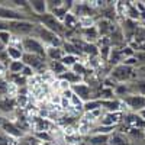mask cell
<instances>
[{
    "mask_svg": "<svg viewBox=\"0 0 145 145\" xmlns=\"http://www.w3.org/2000/svg\"><path fill=\"white\" fill-rule=\"evenodd\" d=\"M58 80H64V81H67L70 86H74V84H78V83L84 81L83 77H80L78 74H76V72H72L71 70H68L67 72H64L61 77H58Z\"/></svg>",
    "mask_w": 145,
    "mask_h": 145,
    "instance_id": "d6986e66",
    "label": "cell"
},
{
    "mask_svg": "<svg viewBox=\"0 0 145 145\" xmlns=\"http://www.w3.org/2000/svg\"><path fill=\"white\" fill-rule=\"evenodd\" d=\"M67 71H68V68L61 61H48V72H50L51 76H54L55 78L61 77Z\"/></svg>",
    "mask_w": 145,
    "mask_h": 145,
    "instance_id": "e0dca14e",
    "label": "cell"
},
{
    "mask_svg": "<svg viewBox=\"0 0 145 145\" xmlns=\"http://www.w3.org/2000/svg\"><path fill=\"white\" fill-rule=\"evenodd\" d=\"M102 109L106 113H115V112H125V105L120 99H112V100H100Z\"/></svg>",
    "mask_w": 145,
    "mask_h": 145,
    "instance_id": "5bb4252c",
    "label": "cell"
},
{
    "mask_svg": "<svg viewBox=\"0 0 145 145\" xmlns=\"http://www.w3.org/2000/svg\"><path fill=\"white\" fill-rule=\"evenodd\" d=\"M65 52L63 46H46V59L48 61H61Z\"/></svg>",
    "mask_w": 145,
    "mask_h": 145,
    "instance_id": "ac0fdd59",
    "label": "cell"
},
{
    "mask_svg": "<svg viewBox=\"0 0 145 145\" xmlns=\"http://www.w3.org/2000/svg\"><path fill=\"white\" fill-rule=\"evenodd\" d=\"M29 7L33 16H42L48 13L46 0H29Z\"/></svg>",
    "mask_w": 145,
    "mask_h": 145,
    "instance_id": "2e32d148",
    "label": "cell"
},
{
    "mask_svg": "<svg viewBox=\"0 0 145 145\" xmlns=\"http://www.w3.org/2000/svg\"><path fill=\"white\" fill-rule=\"evenodd\" d=\"M78 36L83 39V41H86L89 44H96L97 45L99 39H100V35H99V31L97 28L94 26H90V28H83L78 31Z\"/></svg>",
    "mask_w": 145,
    "mask_h": 145,
    "instance_id": "7c38bea8",
    "label": "cell"
},
{
    "mask_svg": "<svg viewBox=\"0 0 145 145\" xmlns=\"http://www.w3.org/2000/svg\"><path fill=\"white\" fill-rule=\"evenodd\" d=\"M0 63H3L6 67L9 65V63H10V59H9V57H7V52H6V46L0 42Z\"/></svg>",
    "mask_w": 145,
    "mask_h": 145,
    "instance_id": "484cf974",
    "label": "cell"
},
{
    "mask_svg": "<svg viewBox=\"0 0 145 145\" xmlns=\"http://www.w3.org/2000/svg\"><path fill=\"white\" fill-rule=\"evenodd\" d=\"M12 41H13V35L9 31H0V42H2L6 48L12 44Z\"/></svg>",
    "mask_w": 145,
    "mask_h": 145,
    "instance_id": "d4e9b609",
    "label": "cell"
},
{
    "mask_svg": "<svg viewBox=\"0 0 145 145\" xmlns=\"http://www.w3.org/2000/svg\"><path fill=\"white\" fill-rule=\"evenodd\" d=\"M71 90L74 91L76 96H78L80 100H81L83 103H87V102L96 99V93H94V90L89 86L86 81H81V83H78V84H74V86H71Z\"/></svg>",
    "mask_w": 145,
    "mask_h": 145,
    "instance_id": "52a82bcc",
    "label": "cell"
},
{
    "mask_svg": "<svg viewBox=\"0 0 145 145\" xmlns=\"http://www.w3.org/2000/svg\"><path fill=\"white\" fill-rule=\"evenodd\" d=\"M22 61L25 63V65L31 67L36 76H44L48 74V59L38 57V55H33V54H28L25 52L22 57Z\"/></svg>",
    "mask_w": 145,
    "mask_h": 145,
    "instance_id": "277c9868",
    "label": "cell"
},
{
    "mask_svg": "<svg viewBox=\"0 0 145 145\" xmlns=\"http://www.w3.org/2000/svg\"><path fill=\"white\" fill-rule=\"evenodd\" d=\"M123 118H125V112H115V113H106V112H105V115H103V118L100 119L99 125L118 128L120 123L123 122Z\"/></svg>",
    "mask_w": 145,
    "mask_h": 145,
    "instance_id": "8fae6325",
    "label": "cell"
},
{
    "mask_svg": "<svg viewBox=\"0 0 145 145\" xmlns=\"http://www.w3.org/2000/svg\"><path fill=\"white\" fill-rule=\"evenodd\" d=\"M107 145H131V139L128 137V134L120 131H115L109 135V144Z\"/></svg>",
    "mask_w": 145,
    "mask_h": 145,
    "instance_id": "9a60e30c",
    "label": "cell"
},
{
    "mask_svg": "<svg viewBox=\"0 0 145 145\" xmlns=\"http://www.w3.org/2000/svg\"><path fill=\"white\" fill-rule=\"evenodd\" d=\"M122 125H125L128 129H145V120L138 113L125 112V118H123Z\"/></svg>",
    "mask_w": 145,
    "mask_h": 145,
    "instance_id": "30bf717a",
    "label": "cell"
},
{
    "mask_svg": "<svg viewBox=\"0 0 145 145\" xmlns=\"http://www.w3.org/2000/svg\"><path fill=\"white\" fill-rule=\"evenodd\" d=\"M16 109H18L16 97H0V115L3 118L6 115L15 113Z\"/></svg>",
    "mask_w": 145,
    "mask_h": 145,
    "instance_id": "4fadbf2b",
    "label": "cell"
},
{
    "mask_svg": "<svg viewBox=\"0 0 145 145\" xmlns=\"http://www.w3.org/2000/svg\"><path fill=\"white\" fill-rule=\"evenodd\" d=\"M87 144L89 145H107L109 144V135H102V134L89 135Z\"/></svg>",
    "mask_w": 145,
    "mask_h": 145,
    "instance_id": "ffe728a7",
    "label": "cell"
},
{
    "mask_svg": "<svg viewBox=\"0 0 145 145\" xmlns=\"http://www.w3.org/2000/svg\"><path fill=\"white\" fill-rule=\"evenodd\" d=\"M138 115H139V116H141V118H142V119L145 120V109H144V110H142V112H139Z\"/></svg>",
    "mask_w": 145,
    "mask_h": 145,
    "instance_id": "4dcf8cb0",
    "label": "cell"
},
{
    "mask_svg": "<svg viewBox=\"0 0 145 145\" xmlns=\"http://www.w3.org/2000/svg\"><path fill=\"white\" fill-rule=\"evenodd\" d=\"M96 28L99 31L100 38H103V36H110L119 28V23L113 22V20H109V19H105V18H99L96 20Z\"/></svg>",
    "mask_w": 145,
    "mask_h": 145,
    "instance_id": "ba28073f",
    "label": "cell"
},
{
    "mask_svg": "<svg viewBox=\"0 0 145 145\" xmlns=\"http://www.w3.org/2000/svg\"><path fill=\"white\" fill-rule=\"evenodd\" d=\"M110 76L118 84H125V83H132L138 78L137 76V68L134 67H129V65H125V64H119V65H115L112 67Z\"/></svg>",
    "mask_w": 145,
    "mask_h": 145,
    "instance_id": "3957f363",
    "label": "cell"
},
{
    "mask_svg": "<svg viewBox=\"0 0 145 145\" xmlns=\"http://www.w3.org/2000/svg\"><path fill=\"white\" fill-rule=\"evenodd\" d=\"M46 5H48V12H52L57 7H61L64 5V0H46Z\"/></svg>",
    "mask_w": 145,
    "mask_h": 145,
    "instance_id": "4316f807",
    "label": "cell"
},
{
    "mask_svg": "<svg viewBox=\"0 0 145 145\" xmlns=\"http://www.w3.org/2000/svg\"><path fill=\"white\" fill-rule=\"evenodd\" d=\"M12 83L6 77H0V97H10Z\"/></svg>",
    "mask_w": 145,
    "mask_h": 145,
    "instance_id": "44dd1931",
    "label": "cell"
},
{
    "mask_svg": "<svg viewBox=\"0 0 145 145\" xmlns=\"http://www.w3.org/2000/svg\"><path fill=\"white\" fill-rule=\"evenodd\" d=\"M22 48H23V51L28 52V54H33V55L46 58V46L39 39L33 38V36L22 38Z\"/></svg>",
    "mask_w": 145,
    "mask_h": 145,
    "instance_id": "5b68a950",
    "label": "cell"
},
{
    "mask_svg": "<svg viewBox=\"0 0 145 145\" xmlns=\"http://www.w3.org/2000/svg\"><path fill=\"white\" fill-rule=\"evenodd\" d=\"M33 19H35V22L41 23V25L45 26L46 29L52 31L54 33H57L58 36H61V38L65 39V36H67V28L64 26V23L61 20H58L52 13L48 12V13H45L42 16H33Z\"/></svg>",
    "mask_w": 145,
    "mask_h": 145,
    "instance_id": "7a4b0ae2",
    "label": "cell"
},
{
    "mask_svg": "<svg viewBox=\"0 0 145 145\" xmlns=\"http://www.w3.org/2000/svg\"><path fill=\"white\" fill-rule=\"evenodd\" d=\"M134 5H135V7H137L138 12H139L141 22L145 25V3H144V2H134Z\"/></svg>",
    "mask_w": 145,
    "mask_h": 145,
    "instance_id": "83f0119b",
    "label": "cell"
},
{
    "mask_svg": "<svg viewBox=\"0 0 145 145\" xmlns=\"http://www.w3.org/2000/svg\"><path fill=\"white\" fill-rule=\"evenodd\" d=\"M6 74H7V67L3 63H0V77H6Z\"/></svg>",
    "mask_w": 145,
    "mask_h": 145,
    "instance_id": "f546056e",
    "label": "cell"
},
{
    "mask_svg": "<svg viewBox=\"0 0 145 145\" xmlns=\"http://www.w3.org/2000/svg\"><path fill=\"white\" fill-rule=\"evenodd\" d=\"M23 68H25L23 61H10L7 65V74H20Z\"/></svg>",
    "mask_w": 145,
    "mask_h": 145,
    "instance_id": "7402d4cb",
    "label": "cell"
},
{
    "mask_svg": "<svg viewBox=\"0 0 145 145\" xmlns=\"http://www.w3.org/2000/svg\"><path fill=\"white\" fill-rule=\"evenodd\" d=\"M97 109H102V102L94 99V100H90L87 103H84L83 113H89V112H93V110H97Z\"/></svg>",
    "mask_w": 145,
    "mask_h": 145,
    "instance_id": "603a6c76",
    "label": "cell"
},
{
    "mask_svg": "<svg viewBox=\"0 0 145 145\" xmlns=\"http://www.w3.org/2000/svg\"><path fill=\"white\" fill-rule=\"evenodd\" d=\"M123 102L125 107L128 112H132V113H139L145 109V96L142 94H138V93H132L126 97L120 99Z\"/></svg>",
    "mask_w": 145,
    "mask_h": 145,
    "instance_id": "8992f818",
    "label": "cell"
},
{
    "mask_svg": "<svg viewBox=\"0 0 145 145\" xmlns=\"http://www.w3.org/2000/svg\"><path fill=\"white\" fill-rule=\"evenodd\" d=\"M31 36L39 39L45 46H63V44H64V38L58 36L52 31L46 29L45 26H42L41 23H38V22H36V25H35L33 32H32Z\"/></svg>",
    "mask_w": 145,
    "mask_h": 145,
    "instance_id": "6da1fadb",
    "label": "cell"
},
{
    "mask_svg": "<svg viewBox=\"0 0 145 145\" xmlns=\"http://www.w3.org/2000/svg\"><path fill=\"white\" fill-rule=\"evenodd\" d=\"M78 61H81V59H80L78 57H74V55H67V54H65V55H64V58L61 59V63H63L68 70H71L72 67H74V65L78 63Z\"/></svg>",
    "mask_w": 145,
    "mask_h": 145,
    "instance_id": "cb8c5ba5",
    "label": "cell"
},
{
    "mask_svg": "<svg viewBox=\"0 0 145 145\" xmlns=\"http://www.w3.org/2000/svg\"><path fill=\"white\" fill-rule=\"evenodd\" d=\"M135 58H137L139 67H144L145 65V52H141V51L135 52Z\"/></svg>",
    "mask_w": 145,
    "mask_h": 145,
    "instance_id": "f1b7e54d",
    "label": "cell"
},
{
    "mask_svg": "<svg viewBox=\"0 0 145 145\" xmlns=\"http://www.w3.org/2000/svg\"><path fill=\"white\" fill-rule=\"evenodd\" d=\"M3 132L5 135H7L9 138H15V139H22L23 137H25L26 134L23 132L13 120H9V119H6L5 118V120H3V123H2V129H0Z\"/></svg>",
    "mask_w": 145,
    "mask_h": 145,
    "instance_id": "9c48e42d",
    "label": "cell"
}]
</instances>
